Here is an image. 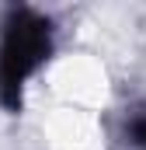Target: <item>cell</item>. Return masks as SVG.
Instances as JSON below:
<instances>
[{
	"label": "cell",
	"instance_id": "cell-1",
	"mask_svg": "<svg viewBox=\"0 0 146 150\" xmlns=\"http://www.w3.org/2000/svg\"><path fill=\"white\" fill-rule=\"evenodd\" d=\"M52 52V25L32 7H11L0 32V105L7 112L21 108V91L28 77Z\"/></svg>",
	"mask_w": 146,
	"mask_h": 150
},
{
	"label": "cell",
	"instance_id": "cell-2",
	"mask_svg": "<svg viewBox=\"0 0 146 150\" xmlns=\"http://www.w3.org/2000/svg\"><path fill=\"white\" fill-rule=\"evenodd\" d=\"M132 140H136V143L146 150V119H139V122L132 126Z\"/></svg>",
	"mask_w": 146,
	"mask_h": 150
}]
</instances>
